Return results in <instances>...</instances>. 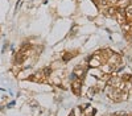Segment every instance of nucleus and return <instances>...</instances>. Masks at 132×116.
<instances>
[{
	"label": "nucleus",
	"instance_id": "1",
	"mask_svg": "<svg viewBox=\"0 0 132 116\" xmlns=\"http://www.w3.org/2000/svg\"><path fill=\"white\" fill-rule=\"evenodd\" d=\"M81 87H82V82H81L79 79H77L75 82H73V91H74L75 95H79Z\"/></svg>",
	"mask_w": 132,
	"mask_h": 116
},
{
	"label": "nucleus",
	"instance_id": "2",
	"mask_svg": "<svg viewBox=\"0 0 132 116\" xmlns=\"http://www.w3.org/2000/svg\"><path fill=\"white\" fill-rule=\"evenodd\" d=\"M89 65H90L91 67H99V66H101V61H99V58H98V57H94V58H91V59H90Z\"/></svg>",
	"mask_w": 132,
	"mask_h": 116
},
{
	"label": "nucleus",
	"instance_id": "3",
	"mask_svg": "<svg viewBox=\"0 0 132 116\" xmlns=\"http://www.w3.org/2000/svg\"><path fill=\"white\" fill-rule=\"evenodd\" d=\"M83 74H85V69H83V67H77V69L74 70V75L78 77V78L83 77Z\"/></svg>",
	"mask_w": 132,
	"mask_h": 116
},
{
	"label": "nucleus",
	"instance_id": "4",
	"mask_svg": "<svg viewBox=\"0 0 132 116\" xmlns=\"http://www.w3.org/2000/svg\"><path fill=\"white\" fill-rule=\"evenodd\" d=\"M21 2H23V0H19V2H17V4H16V8H15V11H17V9L20 8V5H21Z\"/></svg>",
	"mask_w": 132,
	"mask_h": 116
}]
</instances>
